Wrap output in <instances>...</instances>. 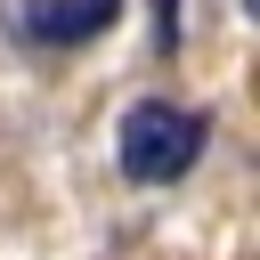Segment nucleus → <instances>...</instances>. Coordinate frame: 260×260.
Returning a JSON list of instances; mask_svg holds the SVG:
<instances>
[{"mask_svg": "<svg viewBox=\"0 0 260 260\" xmlns=\"http://www.w3.org/2000/svg\"><path fill=\"white\" fill-rule=\"evenodd\" d=\"M154 41H162V57L179 49V0H154Z\"/></svg>", "mask_w": 260, "mask_h": 260, "instance_id": "nucleus-3", "label": "nucleus"}, {"mask_svg": "<svg viewBox=\"0 0 260 260\" xmlns=\"http://www.w3.org/2000/svg\"><path fill=\"white\" fill-rule=\"evenodd\" d=\"M203 146H211V122H203L195 106H179V98H138V106L122 114V130H114V162H122L130 187H171V179H187V171L203 162Z\"/></svg>", "mask_w": 260, "mask_h": 260, "instance_id": "nucleus-1", "label": "nucleus"}, {"mask_svg": "<svg viewBox=\"0 0 260 260\" xmlns=\"http://www.w3.org/2000/svg\"><path fill=\"white\" fill-rule=\"evenodd\" d=\"M114 16H122V0H16V24H24V41H41V49H81V41H98Z\"/></svg>", "mask_w": 260, "mask_h": 260, "instance_id": "nucleus-2", "label": "nucleus"}]
</instances>
